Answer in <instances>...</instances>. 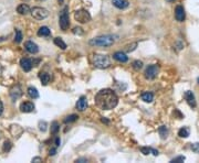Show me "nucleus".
<instances>
[{
    "mask_svg": "<svg viewBox=\"0 0 199 163\" xmlns=\"http://www.w3.org/2000/svg\"><path fill=\"white\" fill-rule=\"evenodd\" d=\"M74 19L80 23H86V22L91 21V15L87 10L80 9L74 12Z\"/></svg>",
    "mask_w": 199,
    "mask_h": 163,
    "instance_id": "39448f33",
    "label": "nucleus"
},
{
    "mask_svg": "<svg viewBox=\"0 0 199 163\" xmlns=\"http://www.w3.org/2000/svg\"><path fill=\"white\" fill-rule=\"evenodd\" d=\"M2 70H3V68H2V66H1V65H0V75H1V73H2Z\"/></svg>",
    "mask_w": 199,
    "mask_h": 163,
    "instance_id": "37998d69",
    "label": "nucleus"
},
{
    "mask_svg": "<svg viewBox=\"0 0 199 163\" xmlns=\"http://www.w3.org/2000/svg\"><path fill=\"white\" fill-rule=\"evenodd\" d=\"M184 97H185V99H186L187 104H188L190 107H193V108L196 107V105H197V104H196V98H195V95H194L193 91H185Z\"/></svg>",
    "mask_w": 199,
    "mask_h": 163,
    "instance_id": "1a4fd4ad",
    "label": "nucleus"
},
{
    "mask_svg": "<svg viewBox=\"0 0 199 163\" xmlns=\"http://www.w3.org/2000/svg\"><path fill=\"white\" fill-rule=\"evenodd\" d=\"M141 152L144 154V155H148L150 152H153V149L148 148V147H143V148H141Z\"/></svg>",
    "mask_w": 199,
    "mask_h": 163,
    "instance_id": "2f4dec72",
    "label": "nucleus"
},
{
    "mask_svg": "<svg viewBox=\"0 0 199 163\" xmlns=\"http://www.w3.org/2000/svg\"><path fill=\"white\" fill-rule=\"evenodd\" d=\"M158 133L160 138L163 140H165L167 137H168V128L166 127V126H162V127L158 128Z\"/></svg>",
    "mask_w": 199,
    "mask_h": 163,
    "instance_id": "aec40b11",
    "label": "nucleus"
},
{
    "mask_svg": "<svg viewBox=\"0 0 199 163\" xmlns=\"http://www.w3.org/2000/svg\"><path fill=\"white\" fill-rule=\"evenodd\" d=\"M20 65H21L22 70L25 71V72H30L32 66H33L32 61L29 60V58H21V61H20Z\"/></svg>",
    "mask_w": 199,
    "mask_h": 163,
    "instance_id": "4468645a",
    "label": "nucleus"
},
{
    "mask_svg": "<svg viewBox=\"0 0 199 163\" xmlns=\"http://www.w3.org/2000/svg\"><path fill=\"white\" fill-rule=\"evenodd\" d=\"M95 104L102 110H111L118 104V97L112 89L104 88L95 95Z\"/></svg>",
    "mask_w": 199,
    "mask_h": 163,
    "instance_id": "f257e3e1",
    "label": "nucleus"
},
{
    "mask_svg": "<svg viewBox=\"0 0 199 163\" xmlns=\"http://www.w3.org/2000/svg\"><path fill=\"white\" fill-rule=\"evenodd\" d=\"M115 42V36L114 35H101L98 38L90 40V45L92 46H103V48H107V46L113 45Z\"/></svg>",
    "mask_w": 199,
    "mask_h": 163,
    "instance_id": "f03ea898",
    "label": "nucleus"
},
{
    "mask_svg": "<svg viewBox=\"0 0 199 163\" xmlns=\"http://www.w3.org/2000/svg\"><path fill=\"white\" fill-rule=\"evenodd\" d=\"M61 145V140H60V138H57V139H55V145H57V147H59V145Z\"/></svg>",
    "mask_w": 199,
    "mask_h": 163,
    "instance_id": "a19ab883",
    "label": "nucleus"
},
{
    "mask_svg": "<svg viewBox=\"0 0 199 163\" xmlns=\"http://www.w3.org/2000/svg\"><path fill=\"white\" fill-rule=\"evenodd\" d=\"M185 160H186V158H185L184 155H179V157H177V158H174V159L170 161V163H183Z\"/></svg>",
    "mask_w": 199,
    "mask_h": 163,
    "instance_id": "c756f323",
    "label": "nucleus"
},
{
    "mask_svg": "<svg viewBox=\"0 0 199 163\" xmlns=\"http://www.w3.org/2000/svg\"><path fill=\"white\" fill-rule=\"evenodd\" d=\"M142 99L144 100L145 103H152L154 100V94L150 91H145L142 94Z\"/></svg>",
    "mask_w": 199,
    "mask_h": 163,
    "instance_id": "6ab92c4d",
    "label": "nucleus"
},
{
    "mask_svg": "<svg viewBox=\"0 0 199 163\" xmlns=\"http://www.w3.org/2000/svg\"><path fill=\"white\" fill-rule=\"evenodd\" d=\"M112 3L117 9H126L129 6V2L127 0H112Z\"/></svg>",
    "mask_w": 199,
    "mask_h": 163,
    "instance_id": "dca6fc26",
    "label": "nucleus"
},
{
    "mask_svg": "<svg viewBox=\"0 0 199 163\" xmlns=\"http://www.w3.org/2000/svg\"><path fill=\"white\" fill-rule=\"evenodd\" d=\"M54 44L57 46H59V48H61L62 50H65V48H67V44H65V42L61 39V38H55Z\"/></svg>",
    "mask_w": 199,
    "mask_h": 163,
    "instance_id": "393cba45",
    "label": "nucleus"
},
{
    "mask_svg": "<svg viewBox=\"0 0 199 163\" xmlns=\"http://www.w3.org/2000/svg\"><path fill=\"white\" fill-rule=\"evenodd\" d=\"M25 1H28V0H25Z\"/></svg>",
    "mask_w": 199,
    "mask_h": 163,
    "instance_id": "09e8293b",
    "label": "nucleus"
},
{
    "mask_svg": "<svg viewBox=\"0 0 199 163\" xmlns=\"http://www.w3.org/2000/svg\"><path fill=\"white\" fill-rule=\"evenodd\" d=\"M17 12H18L19 15H28L29 12H31V10H30V8H29L28 5H26V3H21V5H19L18 8H17Z\"/></svg>",
    "mask_w": 199,
    "mask_h": 163,
    "instance_id": "a211bd4d",
    "label": "nucleus"
},
{
    "mask_svg": "<svg viewBox=\"0 0 199 163\" xmlns=\"http://www.w3.org/2000/svg\"><path fill=\"white\" fill-rule=\"evenodd\" d=\"M73 33L74 34H79V35H82L84 32H83L82 28H74V29H73Z\"/></svg>",
    "mask_w": 199,
    "mask_h": 163,
    "instance_id": "c9c22d12",
    "label": "nucleus"
},
{
    "mask_svg": "<svg viewBox=\"0 0 199 163\" xmlns=\"http://www.w3.org/2000/svg\"><path fill=\"white\" fill-rule=\"evenodd\" d=\"M191 150H193L194 152H196V153H199V143L198 142L191 145Z\"/></svg>",
    "mask_w": 199,
    "mask_h": 163,
    "instance_id": "f704fd0d",
    "label": "nucleus"
},
{
    "mask_svg": "<svg viewBox=\"0 0 199 163\" xmlns=\"http://www.w3.org/2000/svg\"><path fill=\"white\" fill-rule=\"evenodd\" d=\"M51 34V31L48 27H41L38 30V35L39 36H49Z\"/></svg>",
    "mask_w": 199,
    "mask_h": 163,
    "instance_id": "4be33fe9",
    "label": "nucleus"
},
{
    "mask_svg": "<svg viewBox=\"0 0 199 163\" xmlns=\"http://www.w3.org/2000/svg\"><path fill=\"white\" fill-rule=\"evenodd\" d=\"M37 1H44V0H37Z\"/></svg>",
    "mask_w": 199,
    "mask_h": 163,
    "instance_id": "49530a36",
    "label": "nucleus"
},
{
    "mask_svg": "<svg viewBox=\"0 0 199 163\" xmlns=\"http://www.w3.org/2000/svg\"><path fill=\"white\" fill-rule=\"evenodd\" d=\"M102 122H104V124H106V125H108V124H110V121L107 120L106 118H102Z\"/></svg>",
    "mask_w": 199,
    "mask_h": 163,
    "instance_id": "79ce46f5",
    "label": "nucleus"
},
{
    "mask_svg": "<svg viewBox=\"0 0 199 163\" xmlns=\"http://www.w3.org/2000/svg\"><path fill=\"white\" fill-rule=\"evenodd\" d=\"M77 118H79V116L75 115V114H73V115H70V116H67V117H65L64 118V122H65V124H71V122L77 121Z\"/></svg>",
    "mask_w": 199,
    "mask_h": 163,
    "instance_id": "bb28decb",
    "label": "nucleus"
},
{
    "mask_svg": "<svg viewBox=\"0 0 199 163\" xmlns=\"http://www.w3.org/2000/svg\"><path fill=\"white\" fill-rule=\"evenodd\" d=\"M20 110L22 112H32L34 110V105L31 101H25L20 105Z\"/></svg>",
    "mask_w": 199,
    "mask_h": 163,
    "instance_id": "2eb2a0df",
    "label": "nucleus"
},
{
    "mask_svg": "<svg viewBox=\"0 0 199 163\" xmlns=\"http://www.w3.org/2000/svg\"><path fill=\"white\" fill-rule=\"evenodd\" d=\"M21 96H22V89L19 85H15V86H13V87L10 89V97H11V99H12L13 101L19 99Z\"/></svg>",
    "mask_w": 199,
    "mask_h": 163,
    "instance_id": "6e6552de",
    "label": "nucleus"
},
{
    "mask_svg": "<svg viewBox=\"0 0 199 163\" xmlns=\"http://www.w3.org/2000/svg\"><path fill=\"white\" fill-rule=\"evenodd\" d=\"M10 132H11V135L13 137L19 138L22 135V132H23V128L21 126H19V125H11L10 126Z\"/></svg>",
    "mask_w": 199,
    "mask_h": 163,
    "instance_id": "9b49d317",
    "label": "nucleus"
},
{
    "mask_svg": "<svg viewBox=\"0 0 199 163\" xmlns=\"http://www.w3.org/2000/svg\"><path fill=\"white\" fill-rule=\"evenodd\" d=\"M40 81H41V83H42V85H48V83L50 82V75L48 74V73H40Z\"/></svg>",
    "mask_w": 199,
    "mask_h": 163,
    "instance_id": "5701e85b",
    "label": "nucleus"
},
{
    "mask_svg": "<svg viewBox=\"0 0 199 163\" xmlns=\"http://www.w3.org/2000/svg\"><path fill=\"white\" fill-rule=\"evenodd\" d=\"M69 7H64V9L62 10L60 19H59V24L62 30L65 31L70 25V19H69Z\"/></svg>",
    "mask_w": 199,
    "mask_h": 163,
    "instance_id": "20e7f679",
    "label": "nucleus"
},
{
    "mask_svg": "<svg viewBox=\"0 0 199 163\" xmlns=\"http://www.w3.org/2000/svg\"><path fill=\"white\" fill-rule=\"evenodd\" d=\"M55 153H57V149H55V148L50 149V151H49V155H50V157H52V155H54Z\"/></svg>",
    "mask_w": 199,
    "mask_h": 163,
    "instance_id": "e433bc0d",
    "label": "nucleus"
},
{
    "mask_svg": "<svg viewBox=\"0 0 199 163\" xmlns=\"http://www.w3.org/2000/svg\"><path fill=\"white\" fill-rule=\"evenodd\" d=\"M32 162H36V163L42 162V159H41L40 157H36V158H33V159H32Z\"/></svg>",
    "mask_w": 199,
    "mask_h": 163,
    "instance_id": "4c0bfd02",
    "label": "nucleus"
},
{
    "mask_svg": "<svg viewBox=\"0 0 199 163\" xmlns=\"http://www.w3.org/2000/svg\"><path fill=\"white\" fill-rule=\"evenodd\" d=\"M159 72V66L157 64H153L147 66V68L145 70V77L147 79H154L157 76Z\"/></svg>",
    "mask_w": 199,
    "mask_h": 163,
    "instance_id": "0eeeda50",
    "label": "nucleus"
},
{
    "mask_svg": "<svg viewBox=\"0 0 199 163\" xmlns=\"http://www.w3.org/2000/svg\"><path fill=\"white\" fill-rule=\"evenodd\" d=\"M22 41V32L20 30H15V43H20Z\"/></svg>",
    "mask_w": 199,
    "mask_h": 163,
    "instance_id": "c85d7f7f",
    "label": "nucleus"
},
{
    "mask_svg": "<svg viewBox=\"0 0 199 163\" xmlns=\"http://www.w3.org/2000/svg\"><path fill=\"white\" fill-rule=\"evenodd\" d=\"M136 46H137V43L135 42V43H132L131 45H127V46H125V51L126 52H133L136 48Z\"/></svg>",
    "mask_w": 199,
    "mask_h": 163,
    "instance_id": "473e14b6",
    "label": "nucleus"
},
{
    "mask_svg": "<svg viewBox=\"0 0 199 163\" xmlns=\"http://www.w3.org/2000/svg\"><path fill=\"white\" fill-rule=\"evenodd\" d=\"M63 1H64V0H59V2L60 3H63Z\"/></svg>",
    "mask_w": 199,
    "mask_h": 163,
    "instance_id": "c03bdc74",
    "label": "nucleus"
},
{
    "mask_svg": "<svg viewBox=\"0 0 199 163\" xmlns=\"http://www.w3.org/2000/svg\"><path fill=\"white\" fill-rule=\"evenodd\" d=\"M167 1H169V2H172V1H175V0H167Z\"/></svg>",
    "mask_w": 199,
    "mask_h": 163,
    "instance_id": "a18cd8bd",
    "label": "nucleus"
},
{
    "mask_svg": "<svg viewBox=\"0 0 199 163\" xmlns=\"http://www.w3.org/2000/svg\"><path fill=\"white\" fill-rule=\"evenodd\" d=\"M31 15L37 20H43L49 15V11L42 7H34L31 9Z\"/></svg>",
    "mask_w": 199,
    "mask_h": 163,
    "instance_id": "423d86ee",
    "label": "nucleus"
},
{
    "mask_svg": "<svg viewBox=\"0 0 199 163\" xmlns=\"http://www.w3.org/2000/svg\"><path fill=\"white\" fill-rule=\"evenodd\" d=\"M197 81H198V83H199V77H198V79H197Z\"/></svg>",
    "mask_w": 199,
    "mask_h": 163,
    "instance_id": "de8ad7c7",
    "label": "nucleus"
},
{
    "mask_svg": "<svg viewBox=\"0 0 199 163\" xmlns=\"http://www.w3.org/2000/svg\"><path fill=\"white\" fill-rule=\"evenodd\" d=\"M59 130H60L59 122L58 121H53L52 125H51V133H52V135H57V133L59 132Z\"/></svg>",
    "mask_w": 199,
    "mask_h": 163,
    "instance_id": "cd10ccee",
    "label": "nucleus"
},
{
    "mask_svg": "<svg viewBox=\"0 0 199 163\" xmlns=\"http://www.w3.org/2000/svg\"><path fill=\"white\" fill-rule=\"evenodd\" d=\"M25 48L29 53H31V54H36V53L39 52V48H38V45L36 44V43L32 42V41H28V42H26Z\"/></svg>",
    "mask_w": 199,
    "mask_h": 163,
    "instance_id": "ddd939ff",
    "label": "nucleus"
},
{
    "mask_svg": "<svg viewBox=\"0 0 199 163\" xmlns=\"http://www.w3.org/2000/svg\"><path fill=\"white\" fill-rule=\"evenodd\" d=\"M39 130L44 132L46 130V121H39Z\"/></svg>",
    "mask_w": 199,
    "mask_h": 163,
    "instance_id": "72a5a7b5",
    "label": "nucleus"
},
{
    "mask_svg": "<svg viewBox=\"0 0 199 163\" xmlns=\"http://www.w3.org/2000/svg\"><path fill=\"white\" fill-rule=\"evenodd\" d=\"M175 18L178 22H183L186 18V12L181 6H177L175 9Z\"/></svg>",
    "mask_w": 199,
    "mask_h": 163,
    "instance_id": "9d476101",
    "label": "nucleus"
},
{
    "mask_svg": "<svg viewBox=\"0 0 199 163\" xmlns=\"http://www.w3.org/2000/svg\"><path fill=\"white\" fill-rule=\"evenodd\" d=\"M2 112H3V104H2V101L0 100V116L2 115Z\"/></svg>",
    "mask_w": 199,
    "mask_h": 163,
    "instance_id": "ea45409f",
    "label": "nucleus"
},
{
    "mask_svg": "<svg viewBox=\"0 0 199 163\" xmlns=\"http://www.w3.org/2000/svg\"><path fill=\"white\" fill-rule=\"evenodd\" d=\"M28 95H29V97H31V98H33V99H37L38 97H39V93H38V89L36 87H29L28 88Z\"/></svg>",
    "mask_w": 199,
    "mask_h": 163,
    "instance_id": "412c9836",
    "label": "nucleus"
},
{
    "mask_svg": "<svg viewBox=\"0 0 199 163\" xmlns=\"http://www.w3.org/2000/svg\"><path fill=\"white\" fill-rule=\"evenodd\" d=\"M114 60L118 61L121 63H126L127 61H129V56L125 54V53H123V52H115L113 55Z\"/></svg>",
    "mask_w": 199,
    "mask_h": 163,
    "instance_id": "f3484780",
    "label": "nucleus"
},
{
    "mask_svg": "<svg viewBox=\"0 0 199 163\" xmlns=\"http://www.w3.org/2000/svg\"><path fill=\"white\" fill-rule=\"evenodd\" d=\"M75 162L83 163V162H87V160H86V159H84V158H81V159H77V161H75Z\"/></svg>",
    "mask_w": 199,
    "mask_h": 163,
    "instance_id": "58836bf2",
    "label": "nucleus"
},
{
    "mask_svg": "<svg viewBox=\"0 0 199 163\" xmlns=\"http://www.w3.org/2000/svg\"><path fill=\"white\" fill-rule=\"evenodd\" d=\"M189 128L187 127H183L179 129V131H178V136L180 137V138H188L189 137Z\"/></svg>",
    "mask_w": 199,
    "mask_h": 163,
    "instance_id": "b1692460",
    "label": "nucleus"
},
{
    "mask_svg": "<svg viewBox=\"0 0 199 163\" xmlns=\"http://www.w3.org/2000/svg\"><path fill=\"white\" fill-rule=\"evenodd\" d=\"M75 106H77V110H80V111H84V110L86 109V107H87V99H86V97L85 96L80 97Z\"/></svg>",
    "mask_w": 199,
    "mask_h": 163,
    "instance_id": "f8f14e48",
    "label": "nucleus"
},
{
    "mask_svg": "<svg viewBox=\"0 0 199 163\" xmlns=\"http://www.w3.org/2000/svg\"><path fill=\"white\" fill-rule=\"evenodd\" d=\"M133 67H134V70H136V71L141 70L142 67H143V62H142V61H135L134 63H133Z\"/></svg>",
    "mask_w": 199,
    "mask_h": 163,
    "instance_id": "7c9ffc66",
    "label": "nucleus"
},
{
    "mask_svg": "<svg viewBox=\"0 0 199 163\" xmlns=\"http://www.w3.org/2000/svg\"><path fill=\"white\" fill-rule=\"evenodd\" d=\"M11 148H12V143H11V141L6 140V141L3 142V145H2V151L3 152H9L10 150H11Z\"/></svg>",
    "mask_w": 199,
    "mask_h": 163,
    "instance_id": "a878e982",
    "label": "nucleus"
},
{
    "mask_svg": "<svg viewBox=\"0 0 199 163\" xmlns=\"http://www.w3.org/2000/svg\"><path fill=\"white\" fill-rule=\"evenodd\" d=\"M92 62L93 65L98 68H107L111 65L110 58L103 54H94L92 58Z\"/></svg>",
    "mask_w": 199,
    "mask_h": 163,
    "instance_id": "7ed1b4c3",
    "label": "nucleus"
}]
</instances>
